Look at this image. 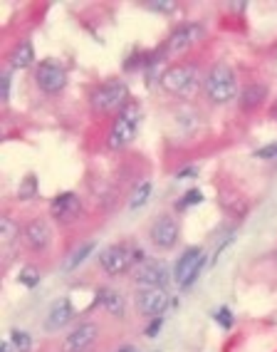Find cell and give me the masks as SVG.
Masks as SVG:
<instances>
[{"mask_svg":"<svg viewBox=\"0 0 277 352\" xmlns=\"http://www.w3.org/2000/svg\"><path fill=\"white\" fill-rule=\"evenodd\" d=\"M23 233H25V241L32 251L43 253L50 248L52 228H50V223H47V219H30L25 223V228H23Z\"/></svg>","mask_w":277,"mask_h":352,"instance_id":"14","label":"cell"},{"mask_svg":"<svg viewBox=\"0 0 277 352\" xmlns=\"http://www.w3.org/2000/svg\"><path fill=\"white\" fill-rule=\"evenodd\" d=\"M178 236H181V228H178V221L171 214H158L152 221V228H149V239L156 248H173L178 243Z\"/></svg>","mask_w":277,"mask_h":352,"instance_id":"11","label":"cell"},{"mask_svg":"<svg viewBox=\"0 0 277 352\" xmlns=\"http://www.w3.org/2000/svg\"><path fill=\"white\" fill-rule=\"evenodd\" d=\"M132 280L141 288H164L171 280V271L169 265L161 263V261H144L138 263L132 271Z\"/></svg>","mask_w":277,"mask_h":352,"instance_id":"10","label":"cell"},{"mask_svg":"<svg viewBox=\"0 0 277 352\" xmlns=\"http://www.w3.org/2000/svg\"><path fill=\"white\" fill-rule=\"evenodd\" d=\"M203 95L210 104H228L238 97V80L228 65H213L203 80Z\"/></svg>","mask_w":277,"mask_h":352,"instance_id":"3","label":"cell"},{"mask_svg":"<svg viewBox=\"0 0 277 352\" xmlns=\"http://www.w3.org/2000/svg\"><path fill=\"white\" fill-rule=\"evenodd\" d=\"M80 211H82V201L72 191H64V194L55 196L50 204V216L55 221H60V223H72L80 216Z\"/></svg>","mask_w":277,"mask_h":352,"instance_id":"13","label":"cell"},{"mask_svg":"<svg viewBox=\"0 0 277 352\" xmlns=\"http://www.w3.org/2000/svg\"><path fill=\"white\" fill-rule=\"evenodd\" d=\"M267 100V87L265 85H248L245 89H240V107L243 112H252L265 104Z\"/></svg>","mask_w":277,"mask_h":352,"instance_id":"16","label":"cell"},{"mask_svg":"<svg viewBox=\"0 0 277 352\" xmlns=\"http://www.w3.org/2000/svg\"><path fill=\"white\" fill-rule=\"evenodd\" d=\"M117 352H136V350H134L132 345H124V347H119V350H117Z\"/></svg>","mask_w":277,"mask_h":352,"instance_id":"33","label":"cell"},{"mask_svg":"<svg viewBox=\"0 0 277 352\" xmlns=\"http://www.w3.org/2000/svg\"><path fill=\"white\" fill-rule=\"evenodd\" d=\"M72 318H75V308H72V302L57 300L50 308V313H47V318H45V330H60V327L67 325Z\"/></svg>","mask_w":277,"mask_h":352,"instance_id":"15","label":"cell"},{"mask_svg":"<svg viewBox=\"0 0 277 352\" xmlns=\"http://www.w3.org/2000/svg\"><path fill=\"white\" fill-rule=\"evenodd\" d=\"M18 280L25 285V288H35V285L40 283V268H35V265H25V268L20 271Z\"/></svg>","mask_w":277,"mask_h":352,"instance_id":"23","label":"cell"},{"mask_svg":"<svg viewBox=\"0 0 277 352\" xmlns=\"http://www.w3.org/2000/svg\"><path fill=\"white\" fill-rule=\"evenodd\" d=\"M203 201V194L198 189H191L189 194L183 196V201H181V206H191V204H201Z\"/></svg>","mask_w":277,"mask_h":352,"instance_id":"28","label":"cell"},{"mask_svg":"<svg viewBox=\"0 0 277 352\" xmlns=\"http://www.w3.org/2000/svg\"><path fill=\"white\" fill-rule=\"evenodd\" d=\"M198 77H201V67L195 60H183V63L171 65L161 75V89L166 95L173 97H191L198 89Z\"/></svg>","mask_w":277,"mask_h":352,"instance_id":"1","label":"cell"},{"mask_svg":"<svg viewBox=\"0 0 277 352\" xmlns=\"http://www.w3.org/2000/svg\"><path fill=\"white\" fill-rule=\"evenodd\" d=\"M97 338H99V325L92 320H84L64 338L62 350L64 352H87L89 347L97 342Z\"/></svg>","mask_w":277,"mask_h":352,"instance_id":"12","label":"cell"},{"mask_svg":"<svg viewBox=\"0 0 277 352\" xmlns=\"http://www.w3.org/2000/svg\"><path fill=\"white\" fill-rule=\"evenodd\" d=\"M149 10H156V13H173L176 10V3H171V0H152V3H144Z\"/></svg>","mask_w":277,"mask_h":352,"instance_id":"26","label":"cell"},{"mask_svg":"<svg viewBox=\"0 0 277 352\" xmlns=\"http://www.w3.org/2000/svg\"><path fill=\"white\" fill-rule=\"evenodd\" d=\"M203 38H206V30L201 23H186L169 35V40L164 43V52L166 55H181V52L191 50L193 45L201 43Z\"/></svg>","mask_w":277,"mask_h":352,"instance_id":"8","label":"cell"},{"mask_svg":"<svg viewBox=\"0 0 277 352\" xmlns=\"http://www.w3.org/2000/svg\"><path fill=\"white\" fill-rule=\"evenodd\" d=\"M35 82H38L40 92H45V95H60L67 87V69L57 60H43L35 69Z\"/></svg>","mask_w":277,"mask_h":352,"instance_id":"7","label":"cell"},{"mask_svg":"<svg viewBox=\"0 0 277 352\" xmlns=\"http://www.w3.org/2000/svg\"><path fill=\"white\" fill-rule=\"evenodd\" d=\"M129 87L121 80H107L101 82L99 87L92 89L89 95V109L99 117L107 114H121V109L129 104Z\"/></svg>","mask_w":277,"mask_h":352,"instance_id":"2","label":"cell"},{"mask_svg":"<svg viewBox=\"0 0 277 352\" xmlns=\"http://www.w3.org/2000/svg\"><path fill=\"white\" fill-rule=\"evenodd\" d=\"M255 157H263V159L277 157V142H275V144H267V146H263V149H258V151H255Z\"/></svg>","mask_w":277,"mask_h":352,"instance_id":"30","label":"cell"},{"mask_svg":"<svg viewBox=\"0 0 277 352\" xmlns=\"http://www.w3.org/2000/svg\"><path fill=\"white\" fill-rule=\"evenodd\" d=\"M10 342H13V347L18 352H27L32 347V338L27 333H23V330H13L10 333Z\"/></svg>","mask_w":277,"mask_h":352,"instance_id":"24","label":"cell"},{"mask_svg":"<svg viewBox=\"0 0 277 352\" xmlns=\"http://www.w3.org/2000/svg\"><path fill=\"white\" fill-rule=\"evenodd\" d=\"M161 325H164V320H161V318H154L152 325L146 327V338H156V335L161 333Z\"/></svg>","mask_w":277,"mask_h":352,"instance_id":"29","label":"cell"},{"mask_svg":"<svg viewBox=\"0 0 277 352\" xmlns=\"http://www.w3.org/2000/svg\"><path fill=\"white\" fill-rule=\"evenodd\" d=\"M138 263H144L141 251H132L129 245H107L99 253V268L104 276L117 278L134 271Z\"/></svg>","mask_w":277,"mask_h":352,"instance_id":"4","label":"cell"},{"mask_svg":"<svg viewBox=\"0 0 277 352\" xmlns=\"http://www.w3.org/2000/svg\"><path fill=\"white\" fill-rule=\"evenodd\" d=\"M176 122H178V126L189 129V132L198 129V117H195V112H191V109H183V112H178L176 114Z\"/></svg>","mask_w":277,"mask_h":352,"instance_id":"25","label":"cell"},{"mask_svg":"<svg viewBox=\"0 0 277 352\" xmlns=\"http://www.w3.org/2000/svg\"><path fill=\"white\" fill-rule=\"evenodd\" d=\"M15 236H20V223H15L10 216H0V243H13Z\"/></svg>","mask_w":277,"mask_h":352,"instance_id":"19","label":"cell"},{"mask_svg":"<svg viewBox=\"0 0 277 352\" xmlns=\"http://www.w3.org/2000/svg\"><path fill=\"white\" fill-rule=\"evenodd\" d=\"M8 60H10V67L13 69H25L35 63V50H32L30 43H20V45H15V50L10 52Z\"/></svg>","mask_w":277,"mask_h":352,"instance_id":"18","label":"cell"},{"mask_svg":"<svg viewBox=\"0 0 277 352\" xmlns=\"http://www.w3.org/2000/svg\"><path fill=\"white\" fill-rule=\"evenodd\" d=\"M138 120H141V112H138V104L129 102L121 114H117V120H114L112 129H109V137H107V146L114 151L124 149L129 146L136 139L138 134Z\"/></svg>","mask_w":277,"mask_h":352,"instance_id":"5","label":"cell"},{"mask_svg":"<svg viewBox=\"0 0 277 352\" xmlns=\"http://www.w3.org/2000/svg\"><path fill=\"white\" fill-rule=\"evenodd\" d=\"M8 95H10V69L3 72V102H8Z\"/></svg>","mask_w":277,"mask_h":352,"instance_id":"31","label":"cell"},{"mask_svg":"<svg viewBox=\"0 0 277 352\" xmlns=\"http://www.w3.org/2000/svg\"><path fill=\"white\" fill-rule=\"evenodd\" d=\"M215 320L221 322V327H233V315H230V310L228 308H218V313H215Z\"/></svg>","mask_w":277,"mask_h":352,"instance_id":"27","label":"cell"},{"mask_svg":"<svg viewBox=\"0 0 277 352\" xmlns=\"http://www.w3.org/2000/svg\"><path fill=\"white\" fill-rule=\"evenodd\" d=\"M152 196V182H144V184H138L136 189H134V194H132V199H129V208H138V206H144L146 204V199Z\"/></svg>","mask_w":277,"mask_h":352,"instance_id":"20","label":"cell"},{"mask_svg":"<svg viewBox=\"0 0 277 352\" xmlns=\"http://www.w3.org/2000/svg\"><path fill=\"white\" fill-rule=\"evenodd\" d=\"M198 174V169H195V166H186V171H178V179H183V176H195Z\"/></svg>","mask_w":277,"mask_h":352,"instance_id":"32","label":"cell"},{"mask_svg":"<svg viewBox=\"0 0 277 352\" xmlns=\"http://www.w3.org/2000/svg\"><path fill=\"white\" fill-rule=\"evenodd\" d=\"M169 293L164 288H141L136 290V296H134V308H136L138 315H144V318H161L164 310L169 308Z\"/></svg>","mask_w":277,"mask_h":352,"instance_id":"9","label":"cell"},{"mask_svg":"<svg viewBox=\"0 0 277 352\" xmlns=\"http://www.w3.org/2000/svg\"><path fill=\"white\" fill-rule=\"evenodd\" d=\"M35 194H38V176H35V174H27L25 179L20 182L18 196L23 199V201H27V199H32Z\"/></svg>","mask_w":277,"mask_h":352,"instance_id":"21","label":"cell"},{"mask_svg":"<svg viewBox=\"0 0 277 352\" xmlns=\"http://www.w3.org/2000/svg\"><path fill=\"white\" fill-rule=\"evenodd\" d=\"M99 305L104 310H107L109 315H114V318H124L126 315V300L124 296H119L117 290L112 288H99Z\"/></svg>","mask_w":277,"mask_h":352,"instance_id":"17","label":"cell"},{"mask_svg":"<svg viewBox=\"0 0 277 352\" xmlns=\"http://www.w3.org/2000/svg\"><path fill=\"white\" fill-rule=\"evenodd\" d=\"M272 117H275V120H277V107H275V112H272Z\"/></svg>","mask_w":277,"mask_h":352,"instance_id":"34","label":"cell"},{"mask_svg":"<svg viewBox=\"0 0 277 352\" xmlns=\"http://www.w3.org/2000/svg\"><path fill=\"white\" fill-rule=\"evenodd\" d=\"M206 263V253L201 245H191L178 256L176 268H173V278H176L178 288H191L201 276V268Z\"/></svg>","mask_w":277,"mask_h":352,"instance_id":"6","label":"cell"},{"mask_svg":"<svg viewBox=\"0 0 277 352\" xmlns=\"http://www.w3.org/2000/svg\"><path fill=\"white\" fill-rule=\"evenodd\" d=\"M95 251V243H82L80 248H77L75 253H72V258H69V263H67V271H75L77 265H82L84 261H87L89 253Z\"/></svg>","mask_w":277,"mask_h":352,"instance_id":"22","label":"cell"},{"mask_svg":"<svg viewBox=\"0 0 277 352\" xmlns=\"http://www.w3.org/2000/svg\"><path fill=\"white\" fill-rule=\"evenodd\" d=\"M275 261H277V253H275Z\"/></svg>","mask_w":277,"mask_h":352,"instance_id":"35","label":"cell"}]
</instances>
